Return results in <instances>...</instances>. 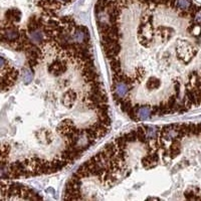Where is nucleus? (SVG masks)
<instances>
[{
  "instance_id": "1",
  "label": "nucleus",
  "mask_w": 201,
  "mask_h": 201,
  "mask_svg": "<svg viewBox=\"0 0 201 201\" xmlns=\"http://www.w3.org/2000/svg\"><path fill=\"white\" fill-rule=\"evenodd\" d=\"M198 6L184 10L178 0H97L96 4V22L100 45L104 54L121 47H136L142 50L153 49L150 58H156L154 76L144 88V102L141 107L152 111L153 117L168 114V97L162 78V67L165 82L169 84L174 100L181 114L179 102L167 67L176 58L183 66H188L198 54L196 44L191 39L193 15ZM141 51V50H140ZM140 107V108H141ZM138 110V109H137ZM136 110V111H137Z\"/></svg>"
},
{
  "instance_id": "2",
  "label": "nucleus",
  "mask_w": 201,
  "mask_h": 201,
  "mask_svg": "<svg viewBox=\"0 0 201 201\" xmlns=\"http://www.w3.org/2000/svg\"><path fill=\"white\" fill-rule=\"evenodd\" d=\"M188 127L177 124L167 174L156 172L137 128L116 138L73 173L76 201H201V184L181 173L190 163L181 153Z\"/></svg>"
},
{
  "instance_id": "3",
  "label": "nucleus",
  "mask_w": 201,
  "mask_h": 201,
  "mask_svg": "<svg viewBox=\"0 0 201 201\" xmlns=\"http://www.w3.org/2000/svg\"><path fill=\"white\" fill-rule=\"evenodd\" d=\"M1 201H44L39 194L26 186L2 180Z\"/></svg>"
},
{
  "instance_id": "4",
  "label": "nucleus",
  "mask_w": 201,
  "mask_h": 201,
  "mask_svg": "<svg viewBox=\"0 0 201 201\" xmlns=\"http://www.w3.org/2000/svg\"><path fill=\"white\" fill-rule=\"evenodd\" d=\"M22 37V27L18 24L2 21L1 23V42L7 47L18 50Z\"/></svg>"
},
{
  "instance_id": "5",
  "label": "nucleus",
  "mask_w": 201,
  "mask_h": 201,
  "mask_svg": "<svg viewBox=\"0 0 201 201\" xmlns=\"http://www.w3.org/2000/svg\"><path fill=\"white\" fill-rule=\"evenodd\" d=\"M18 70L15 67L10 66L9 61L6 60L2 57H1V82H2V91H9L11 88L14 87L15 82L18 79Z\"/></svg>"
},
{
  "instance_id": "6",
  "label": "nucleus",
  "mask_w": 201,
  "mask_h": 201,
  "mask_svg": "<svg viewBox=\"0 0 201 201\" xmlns=\"http://www.w3.org/2000/svg\"><path fill=\"white\" fill-rule=\"evenodd\" d=\"M21 15L22 14L19 9H17V8H11V9H8L6 12H5L2 21L17 24V23L20 21V19H21Z\"/></svg>"
},
{
  "instance_id": "7",
  "label": "nucleus",
  "mask_w": 201,
  "mask_h": 201,
  "mask_svg": "<svg viewBox=\"0 0 201 201\" xmlns=\"http://www.w3.org/2000/svg\"><path fill=\"white\" fill-rule=\"evenodd\" d=\"M21 76H22V82H23V84H24L25 85H30L32 82H33L34 73L27 66V67H24V69L22 70Z\"/></svg>"
},
{
  "instance_id": "8",
  "label": "nucleus",
  "mask_w": 201,
  "mask_h": 201,
  "mask_svg": "<svg viewBox=\"0 0 201 201\" xmlns=\"http://www.w3.org/2000/svg\"><path fill=\"white\" fill-rule=\"evenodd\" d=\"M42 1H46V0H40V1H38V2H36V4H37V3H39V2H42Z\"/></svg>"
}]
</instances>
